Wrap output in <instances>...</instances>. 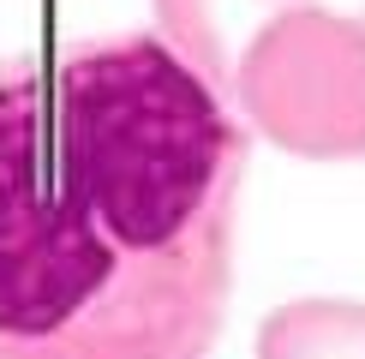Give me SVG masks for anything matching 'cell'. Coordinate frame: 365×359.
<instances>
[{"label":"cell","instance_id":"3957f363","mask_svg":"<svg viewBox=\"0 0 365 359\" xmlns=\"http://www.w3.org/2000/svg\"><path fill=\"white\" fill-rule=\"evenodd\" d=\"M234 102L269 144L312 162L365 150V30L324 6H287L246 42Z\"/></svg>","mask_w":365,"mask_h":359},{"label":"cell","instance_id":"6da1fadb","mask_svg":"<svg viewBox=\"0 0 365 359\" xmlns=\"http://www.w3.org/2000/svg\"><path fill=\"white\" fill-rule=\"evenodd\" d=\"M48 162L126 251L234 276L246 126L162 36L132 30L60 60Z\"/></svg>","mask_w":365,"mask_h":359},{"label":"cell","instance_id":"277c9868","mask_svg":"<svg viewBox=\"0 0 365 359\" xmlns=\"http://www.w3.org/2000/svg\"><path fill=\"white\" fill-rule=\"evenodd\" d=\"M150 6H156V24H162L156 36L168 42L216 96H227L246 42L276 19V12L306 6V0H150Z\"/></svg>","mask_w":365,"mask_h":359},{"label":"cell","instance_id":"5b68a950","mask_svg":"<svg viewBox=\"0 0 365 359\" xmlns=\"http://www.w3.org/2000/svg\"><path fill=\"white\" fill-rule=\"evenodd\" d=\"M257 359H365V318L354 299H294L264 318Z\"/></svg>","mask_w":365,"mask_h":359},{"label":"cell","instance_id":"7a4b0ae2","mask_svg":"<svg viewBox=\"0 0 365 359\" xmlns=\"http://www.w3.org/2000/svg\"><path fill=\"white\" fill-rule=\"evenodd\" d=\"M227 269L126 251L54 180L48 78L0 60V359H204Z\"/></svg>","mask_w":365,"mask_h":359}]
</instances>
